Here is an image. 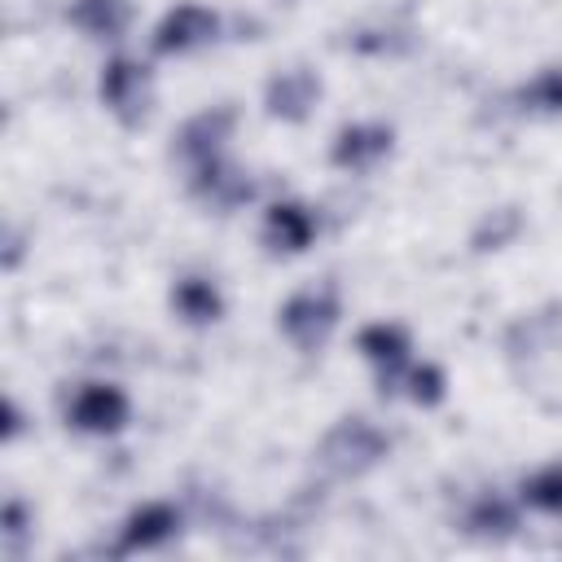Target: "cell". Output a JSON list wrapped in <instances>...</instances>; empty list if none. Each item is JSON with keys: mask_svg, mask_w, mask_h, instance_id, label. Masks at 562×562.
<instances>
[{"mask_svg": "<svg viewBox=\"0 0 562 562\" xmlns=\"http://www.w3.org/2000/svg\"><path fill=\"white\" fill-rule=\"evenodd\" d=\"M386 448H391V439H386L369 417H342V422H334V426L325 430L316 457H321V465H325L329 474L351 479V474L373 470V465L386 457Z\"/></svg>", "mask_w": 562, "mask_h": 562, "instance_id": "obj_2", "label": "cell"}, {"mask_svg": "<svg viewBox=\"0 0 562 562\" xmlns=\"http://www.w3.org/2000/svg\"><path fill=\"white\" fill-rule=\"evenodd\" d=\"M391 140H395V132L378 119L347 123V127H338V136L329 145V162L338 171H369L391 154Z\"/></svg>", "mask_w": 562, "mask_h": 562, "instance_id": "obj_8", "label": "cell"}, {"mask_svg": "<svg viewBox=\"0 0 562 562\" xmlns=\"http://www.w3.org/2000/svg\"><path fill=\"white\" fill-rule=\"evenodd\" d=\"M66 18L88 40H119L132 26V0H70Z\"/></svg>", "mask_w": 562, "mask_h": 562, "instance_id": "obj_14", "label": "cell"}, {"mask_svg": "<svg viewBox=\"0 0 562 562\" xmlns=\"http://www.w3.org/2000/svg\"><path fill=\"white\" fill-rule=\"evenodd\" d=\"M101 101L114 119L123 123H140L149 110V66H140L136 57H110L101 66Z\"/></svg>", "mask_w": 562, "mask_h": 562, "instance_id": "obj_7", "label": "cell"}, {"mask_svg": "<svg viewBox=\"0 0 562 562\" xmlns=\"http://www.w3.org/2000/svg\"><path fill=\"white\" fill-rule=\"evenodd\" d=\"M518 105H522L527 114H562V66L536 70V75L518 88Z\"/></svg>", "mask_w": 562, "mask_h": 562, "instance_id": "obj_17", "label": "cell"}, {"mask_svg": "<svg viewBox=\"0 0 562 562\" xmlns=\"http://www.w3.org/2000/svg\"><path fill=\"white\" fill-rule=\"evenodd\" d=\"M61 413H66V426H75L83 435H114L127 426L132 400L114 382H79Z\"/></svg>", "mask_w": 562, "mask_h": 562, "instance_id": "obj_3", "label": "cell"}, {"mask_svg": "<svg viewBox=\"0 0 562 562\" xmlns=\"http://www.w3.org/2000/svg\"><path fill=\"white\" fill-rule=\"evenodd\" d=\"M356 347H360V356L373 364V378H378V391H382V395L404 386V373H408V364H413V360H408L413 338H408L404 325H395V321H373V325H364V329L356 334Z\"/></svg>", "mask_w": 562, "mask_h": 562, "instance_id": "obj_5", "label": "cell"}, {"mask_svg": "<svg viewBox=\"0 0 562 562\" xmlns=\"http://www.w3.org/2000/svg\"><path fill=\"white\" fill-rule=\"evenodd\" d=\"M518 501L544 518H562V461H544L518 483Z\"/></svg>", "mask_w": 562, "mask_h": 562, "instance_id": "obj_15", "label": "cell"}, {"mask_svg": "<svg viewBox=\"0 0 562 562\" xmlns=\"http://www.w3.org/2000/svg\"><path fill=\"white\" fill-rule=\"evenodd\" d=\"M514 233H518V215L514 211H492L483 220V228L474 233V246L479 250H501V241H509Z\"/></svg>", "mask_w": 562, "mask_h": 562, "instance_id": "obj_19", "label": "cell"}, {"mask_svg": "<svg viewBox=\"0 0 562 562\" xmlns=\"http://www.w3.org/2000/svg\"><path fill=\"white\" fill-rule=\"evenodd\" d=\"M18 435H22V408H18L13 400H9V404H4V439L13 443Z\"/></svg>", "mask_w": 562, "mask_h": 562, "instance_id": "obj_20", "label": "cell"}, {"mask_svg": "<svg viewBox=\"0 0 562 562\" xmlns=\"http://www.w3.org/2000/svg\"><path fill=\"white\" fill-rule=\"evenodd\" d=\"M180 531V509L171 501H145L136 505L119 527V553H149L162 549Z\"/></svg>", "mask_w": 562, "mask_h": 562, "instance_id": "obj_12", "label": "cell"}, {"mask_svg": "<svg viewBox=\"0 0 562 562\" xmlns=\"http://www.w3.org/2000/svg\"><path fill=\"white\" fill-rule=\"evenodd\" d=\"M312 241H316V211L312 206L281 198L263 211V246L272 255H303Z\"/></svg>", "mask_w": 562, "mask_h": 562, "instance_id": "obj_11", "label": "cell"}, {"mask_svg": "<svg viewBox=\"0 0 562 562\" xmlns=\"http://www.w3.org/2000/svg\"><path fill=\"white\" fill-rule=\"evenodd\" d=\"M321 101V75L307 70V66H290V70H277L263 88V105L272 119L281 123H303Z\"/></svg>", "mask_w": 562, "mask_h": 562, "instance_id": "obj_9", "label": "cell"}, {"mask_svg": "<svg viewBox=\"0 0 562 562\" xmlns=\"http://www.w3.org/2000/svg\"><path fill=\"white\" fill-rule=\"evenodd\" d=\"M233 127H237V114H233L228 105L198 110V114H189V119L176 127V136H171V158L193 171V167H202V162H211V158L224 154Z\"/></svg>", "mask_w": 562, "mask_h": 562, "instance_id": "obj_4", "label": "cell"}, {"mask_svg": "<svg viewBox=\"0 0 562 562\" xmlns=\"http://www.w3.org/2000/svg\"><path fill=\"white\" fill-rule=\"evenodd\" d=\"M215 35H220V18L206 4L184 0V4H176V9L162 13V22L154 26V40L149 44H154L158 57H184V53L206 48Z\"/></svg>", "mask_w": 562, "mask_h": 562, "instance_id": "obj_6", "label": "cell"}, {"mask_svg": "<svg viewBox=\"0 0 562 562\" xmlns=\"http://www.w3.org/2000/svg\"><path fill=\"white\" fill-rule=\"evenodd\" d=\"M171 312L189 325H215L224 316V294L211 277L202 272H184L171 281Z\"/></svg>", "mask_w": 562, "mask_h": 562, "instance_id": "obj_13", "label": "cell"}, {"mask_svg": "<svg viewBox=\"0 0 562 562\" xmlns=\"http://www.w3.org/2000/svg\"><path fill=\"white\" fill-rule=\"evenodd\" d=\"M342 316V303H338V290L329 285H312V290H294L281 312H277V329L290 338V347L299 351H316L329 342L334 325Z\"/></svg>", "mask_w": 562, "mask_h": 562, "instance_id": "obj_1", "label": "cell"}, {"mask_svg": "<svg viewBox=\"0 0 562 562\" xmlns=\"http://www.w3.org/2000/svg\"><path fill=\"white\" fill-rule=\"evenodd\" d=\"M189 193L215 211H237L241 202H250V176L228 154H220L189 171Z\"/></svg>", "mask_w": 562, "mask_h": 562, "instance_id": "obj_10", "label": "cell"}, {"mask_svg": "<svg viewBox=\"0 0 562 562\" xmlns=\"http://www.w3.org/2000/svg\"><path fill=\"white\" fill-rule=\"evenodd\" d=\"M465 527L479 536H509L518 527V505L501 492H479L465 509Z\"/></svg>", "mask_w": 562, "mask_h": 562, "instance_id": "obj_16", "label": "cell"}, {"mask_svg": "<svg viewBox=\"0 0 562 562\" xmlns=\"http://www.w3.org/2000/svg\"><path fill=\"white\" fill-rule=\"evenodd\" d=\"M413 404H422V408H435L443 395H448V378H443V369L439 364H430V360H422V364H408V373H404V386H400Z\"/></svg>", "mask_w": 562, "mask_h": 562, "instance_id": "obj_18", "label": "cell"}]
</instances>
